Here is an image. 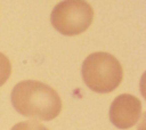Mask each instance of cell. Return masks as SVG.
Segmentation results:
<instances>
[{
	"label": "cell",
	"mask_w": 146,
	"mask_h": 130,
	"mask_svg": "<svg viewBox=\"0 0 146 130\" xmlns=\"http://www.w3.org/2000/svg\"><path fill=\"white\" fill-rule=\"evenodd\" d=\"M11 104L19 114L43 121L55 119L62 111L58 94L48 84L34 80L22 81L14 87Z\"/></svg>",
	"instance_id": "6da1fadb"
},
{
	"label": "cell",
	"mask_w": 146,
	"mask_h": 130,
	"mask_svg": "<svg viewBox=\"0 0 146 130\" xmlns=\"http://www.w3.org/2000/svg\"><path fill=\"white\" fill-rule=\"evenodd\" d=\"M84 83L95 92L107 94L115 90L122 81L123 72L120 62L111 54L94 52L81 67Z\"/></svg>",
	"instance_id": "7a4b0ae2"
},
{
	"label": "cell",
	"mask_w": 146,
	"mask_h": 130,
	"mask_svg": "<svg viewBox=\"0 0 146 130\" xmlns=\"http://www.w3.org/2000/svg\"><path fill=\"white\" fill-rule=\"evenodd\" d=\"M94 9L86 0H64L51 11L52 26L64 35H78L92 23Z\"/></svg>",
	"instance_id": "3957f363"
},
{
	"label": "cell",
	"mask_w": 146,
	"mask_h": 130,
	"mask_svg": "<svg viewBox=\"0 0 146 130\" xmlns=\"http://www.w3.org/2000/svg\"><path fill=\"white\" fill-rule=\"evenodd\" d=\"M141 115L140 100L129 94L117 96L110 107V120L119 129L133 127Z\"/></svg>",
	"instance_id": "277c9868"
},
{
	"label": "cell",
	"mask_w": 146,
	"mask_h": 130,
	"mask_svg": "<svg viewBox=\"0 0 146 130\" xmlns=\"http://www.w3.org/2000/svg\"><path fill=\"white\" fill-rule=\"evenodd\" d=\"M10 73H11V64L9 59L2 52H0V87L6 83V81L10 76Z\"/></svg>",
	"instance_id": "5b68a950"
},
{
	"label": "cell",
	"mask_w": 146,
	"mask_h": 130,
	"mask_svg": "<svg viewBox=\"0 0 146 130\" xmlns=\"http://www.w3.org/2000/svg\"><path fill=\"white\" fill-rule=\"evenodd\" d=\"M11 130H48V129L40 122L30 120V121H23L15 124L11 128Z\"/></svg>",
	"instance_id": "8992f818"
}]
</instances>
